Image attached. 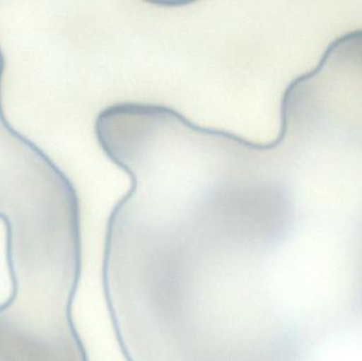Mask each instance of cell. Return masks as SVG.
<instances>
[{"mask_svg":"<svg viewBox=\"0 0 362 361\" xmlns=\"http://www.w3.org/2000/svg\"><path fill=\"white\" fill-rule=\"evenodd\" d=\"M0 48V220L6 237L81 226L74 184L44 150L11 126L1 104Z\"/></svg>","mask_w":362,"mask_h":361,"instance_id":"1","label":"cell"}]
</instances>
